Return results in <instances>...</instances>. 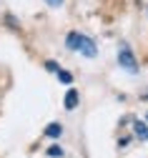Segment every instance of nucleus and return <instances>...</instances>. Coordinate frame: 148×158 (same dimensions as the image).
<instances>
[{"mask_svg": "<svg viewBox=\"0 0 148 158\" xmlns=\"http://www.w3.org/2000/svg\"><path fill=\"white\" fill-rule=\"evenodd\" d=\"M66 45H68L70 50L80 53V55H86V58H95V55H98L95 43L91 40L88 35H83V33H68V38H66Z\"/></svg>", "mask_w": 148, "mask_h": 158, "instance_id": "f257e3e1", "label": "nucleus"}, {"mask_svg": "<svg viewBox=\"0 0 148 158\" xmlns=\"http://www.w3.org/2000/svg\"><path fill=\"white\" fill-rule=\"evenodd\" d=\"M118 63H121V68H125L128 73H138V63H136V58H133V53H131L128 45H121V50H118Z\"/></svg>", "mask_w": 148, "mask_h": 158, "instance_id": "f03ea898", "label": "nucleus"}, {"mask_svg": "<svg viewBox=\"0 0 148 158\" xmlns=\"http://www.w3.org/2000/svg\"><path fill=\"white\" fill-rule=\"evenodd\" d=\"M133 131H136V135L141 138V141H148V123L136 121V123H133Z\"/></svg>", "mask_w": 148, "mask_h": 158, "instance_id": "7ed1b4c3", "label": "nucleus"}, {"mask_svg": "<svg viewBox=\"0 0 148 158\" xmlns=\"http://www.w3.org/2000/svg\"><path fill=\"white\" fill-rule=\"evenodd\" d=\"M75 106H78V90H73V88H70V90L66 93V108H68V110H73Z\"/></svg>", "mask_w": 148, "mask_h": 158, "instance_id": "20e7f679", "label": "nucleus"}, {"mask_svg": "<svg viewBox=\"0 0 148 158\" xmlns=\"http://www.w3.org/2000/svg\"><path fill=\"white\" fill-rule=\"evenodd\" d=\"M60 133H63V128H60L58 123H50V126L45 128V135H48V138H58Z\"/></svg>", "mask_w": 148, "mask_h": 158, "instance_id": "39448f33", "label": "nucleus"}, {"mask_svg": "<svg viewBox=\"0 0 148 158\" xmlns=\"http://www.w3.org/2000/svg\"><path fill=\"white\" fill-rule=\"evenodd\" d=\"M58 78H60L63 83H73V75H70L68 70H58Z\"/></svg>", "mask_w": 148, "mask_h": 158, "instance_id": "423d86ee", "label": "nucleus"}, {"mask_svg": "<svg viewBox=\"0 0 148 158\" xmlns=\"http://www.w3.org/2000/svg\"><path fill=\"white\" fill-rule=\"evenodd\" d=\"M48 156H58V158H60V156H63V151H60L58 146H50V148H48Z\"/></svg>", "mask_w": 148, "mask_h": 158, "instance_id": "0eeeda50", "label": "nucleus"}, {"mask_svg": "<svg viewBox=\"0 0 148 158\" xmlns=\"http://www.w3.org/2000/svg\"><path fill=\"white\" fill-rule=\"evenodd\" d=\"M45 68H48V70H50V73H58V70H60V68H58V65H55V63H53V60H48V63H45Z\"/></svg>", "mask_w": 148, "mask_h": 158, "instance_id": "6e6552de", "label": "nucleus"}, {"mask_svg": "<svg viewBox=\"0 0 148 158\" xmlns=\"http://www.w3.org/2000/svg\"><path fill=\"white\" fill-rule=\"evenodd\" d=\"M45 3H48L50 8H60V5H63V0H45Z\"/></svg>", "mask_w": 148, "mask_h": 158, "instance_id": "1a4fd4ad", "label": "nucleus"}, {"mask_svg": "<svg viewBox=\"0 0 148 158\" xmlns=\"http://www.w3.org/2000/svg\"><path fill=\"white\" fill-rule=\"evenodd\" d=\"M146 121H148V115H146Z\"/></svg>", "mask_w": 148, "mask_h": 158, "instance_id": "9d476101", "label": "nucleus"}]
</instances>
